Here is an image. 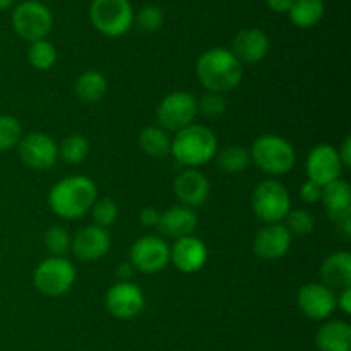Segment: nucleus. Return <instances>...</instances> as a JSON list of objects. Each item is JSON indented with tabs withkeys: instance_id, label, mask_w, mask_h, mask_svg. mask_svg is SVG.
I'll return each mask as SVG.
<instances>
[{
	"instance_id": "36",
	"label": "nucleus",
	"mask_w": 351,
	"mask_h": 351,
	"mask_svg": "<svg viewBox=\"0 0 351 351\" xmlns=\"http://www.w3.org/2000/svg\"><path fill=\"white\" fill-rule=\"evenodd\" d=\"M300 199L305 204H319L322 201V187L315 182L305 180L300 187Z\"/></svg>"
},
{
	"instance_id": "14",
	"label": "nucleus",
	"mask_w": 351,
	"mask_h": 351,
	"mask_svg": "<svg viewBox=\"0 0 351 351\" xmlns=\"http://www.w3.org/2000/svg\"><path fill=\"white\" fill-rule=\"evenodd\" d=\"M297 305L311 321H328L336 312V291L321 281L307 283L298 290Z\"/></svg>"
},
{
	"instance_id": "28",
	"label": "nucleus",
	"mask_w": 351,
	"mask_h": 351,
	"mask_svg": "<svg viewBox=\"0 0 351 351\" xmlns=\"http://www.w3.org/2000/svg\"><path fill=\"white\" fill-rule=\"evenodd\" d=\"M91 153V144L88 137L82 134H69L58 144V160H64L67 165H81L88 160Z\"/></svg>"
},
{
	"instance_id": "39",
	"label": "nucleus",
	"mask_w": 351,
	"mask_h": 351,
	"mask_svg": "<svg viewBox=\"0 0 351 351\" xmlns=\"http://www.w3.org/2000/svg\"><path fill=\"white\" fill-rule=\"evenodd\" d=\"M336 149H338L343 168L348 170V168H351V137L346 136L345 139H343V143L339 144V147H336Z\"/></svg>"
},
{
	"instance_id": "18",
	"label": "nucleus",
	"mask_w": 351,
	"mask_h": 351,
	"mask_svg": "<svg viewBox=\"0 0 351 351\" xmlns=\"http://www.w3.org/2000/svg\"><path fill=\"white\" fill-rule=\"evenodd\" d=\"M173 192L182 206L197 209L206 204L211 194V184L199 168H185L173 182Z\"/></svg>"
},
{
	"instance_id": "2",
	"label": "nucleus",
	"mask_w": 351,
	"mask_h": 351,
	"mask_svg": "<svg viewBox=\"0 0 351 351\" xmlns=\"http://www.w3.org/2000/svg\"><path fill=\"white\" fill-rule=\"evenodd\" d=\"M98 199V187L84 175H71L58 180L48 192V206L64 219L82 218Z\"/></svg>"
},
{
	"instance_id": "23",
	"label": "nucleus",
	"mask_w": 351,
	"mask_h": 351,
	"mask_svg": "<svg viewBox=\"0 0 351 351\" xmlns=\"http://www.w3.org/2000/svg\"><path fill=\"white\" fill-rule=\"evenodd\" d=\"M319 351H351V326L345 321H328L317 329Z\"/></svg>"
},
{
	"instance_id": "35",
	"label": "nucleus",
	"mask_w": 351,
	"mask_h": 351,
	"mask_svg": "<svg viewBox=\"0 0 351 351\" xmlns=\"http://www.w3.org/2000/svg\"><path fill=\"white\" fill-rule=\"evenodd\" d=\"M226 106L228 103H226L225 95H219V93L206 91L201 98H197V112L206 119H219L226 112Z\"/></svg>"
},
{
	"instance_id": "13",
	"label": "nucleus",
	"mask_w": 351,
	"mask_h": 351,
	"mask_svg": "<svg viewBox=\"0 0 351 351\" xmlns=\"http://www.w3.org/2000/svg\"><path fill=\"white\" fill-rule=\"evenodd\" d=\"M343 165L339 160L338 149L332 144L321 143L311 149L305 160V175L307 180L315 182L321 187L341 178Z\"/></svg>"
},
{
	"instance_id": "12",
	"label": "nucleus",
	"mask_w": 351,
	"mask_h": 351,
	"mask_svg": "<svg viewBox=\"0 0 351 351\" xmlns=\"http://www.w3.org/2000/svg\"><path fill=\"white\" fill-rule=\"evenodd\" d=\"M146 297L139 285L134 281H117L105 295V307L110 314L120 321H129L143 312Z\"/></svg>"
},
{
	"instance_id": "44",
	"label": "nucleus",
	"mask_w": 351,
	"mask_h": 351,
	"mask_svg": "<svg viewBox=\"0 0 351 351\" xmlns=\"http://www.w3.org/2000/svg\"><path fill=\"white\" fill-rule=\"evenodd\" d=\"M0 58H2V48H0Z\"/></svg>"
},
{
	"instance_id": "15",
	"label": "nucleus",
	"mask_w": 351,
	"mask_h": 351,
	"mask_svg": "<svg viewBox=\"0 0 351 351\" xmlns=\"http://www.w3.org/2000/svg\"><path fill=\"white\" fill-rule=\"evenodd\" d=\"M209 249L202 239L195 235L175 240L170 245V263L184 274H195L208 264Z\"/></svg>"
},
{
	"instance_id": "17",
	"label": "nucleus",
	"mask_w": 351,
	"mask_h": 351,
	"mask_svg": "<svg viewBox=\"0 0 351 351\" xmlns=\"http://www.w3.org/2000/svg\"><path fill=\"white\" fill-rule=\"evenodd\" d=\"M293 237L283 223L264 225L254 237V254L263 261L283 259L291 249Z\"/></svg>"
},
{
	"instance_id": "9",
	"label": "nucleus",
	"mask_w": 351,
	"mask_h": 351,
	"mask_svg": "<svg viewBox=\"0 0 351 351\" xmlns=\"http://www.w3.org/2000/svg\"><path fill=\"white\" fill-rule=\"evenodd\" d=\"M197 115V98L189 91L168 93L156 108L158 125L173 134L195 123Z\"/></svg>"
},
{
	"instance_id": "31",
	"label": "nucleus",
	"mask_w": 351,
	"mask_h": 351,
	"mask_svg": "<svg viewBox=\"0 0 351 351\" xmlns=\"http://www.w3.org/2000/svg\"><path fill=\"white\" fill-rule=\"evenodd\" d=\"M71 242L72 237L64 226H50V228L45 232L43 243L47 252L50 254V257H65L71 252Z\"/></svg>"
},
{
	"instance_id": "22",
	"label": "nucleus",
	"mask_w": 351,
	"mask_h": 351,
	"mask_svg": "<svg viewBox=\"0 0 351 351\" xmlns=\"http://www.w3.org/2000/svg\"><path fill=\"white\" fill-rule=\"evenodd\" d=\"M322 204L332 223L351 215V187L346 180L338 178L322 187Z\"/></svg>"
},
{
	"instance_id": "5",
	"label": "nucleus",
	"mask_w": 351,
	"mask_h": 351,
	"mask_svg": "<svg viewBox=\"0 0 351 351\" xmlns=\"http://www.w3.org/2000/svg\"><path fill=\"white\" fill-rule=\"evenodd\" d=\"M134 10L130 0H93L89 19L93 27L103 36H125L134 26Z\"/></svg>"
},
{
	"instance_id": "32",
	"label": "nucleus",
	"mask_w": 351,
	"mask_h": 351,
	"mask_svg": "<svg viewBox=\"0 0 351 351\" xmlns=\"http://www.w3.org/2000/svg\"><path fill=\"white\" fill-rule=\"evenodd\" d=\"M23 125L14 115H0V153L16 149L23 139Z\"/></svg>"
},
{
	"instance_id": "4",
	"label": "nucleus",
	"mask_w": 351,
	"mask_h": 351,
	"mask_svg": "<svg viewBox=\"0 0 351 351\" xmlns=\"http://www.w3.org/2000/svg\"><path fill=\"white\" fill-rule=\"evenodd\" d=\"M250 161L271 177H281L293 170L297 163V151L293 144L278 134H263L249 149Z\"/></svg>"
},
{
	"instance_id": "11",
	"label": "nucleus",
	"mask_w": 351,
	"mask_h": 351,
	"mask_svg": "<svg viewBox=\"0 0 351 351\" xmlns=\"http://www.w3.org/2000/svg\"><path fill=\"white\" fill-rule=\"evenodd\" d=\"M19 160L33 170H50L58 161V144L45 132H29L17 144Z\"/></svg>"
},
{
	"instance_id": "41",
	"label": "nucleus",
	"mask_w": 351,
	"mask_h": 351,
	"mask_svg": "<svg viewBox=\"0 0 351 351\" xmlns=\"http://www.w3.org/2000/svg\"><path fill=\"white\" fill-rule=\"evenodd\" d=\"M293 0H266V5L276 14H288Z\"/></svg>"
},
{
	"instance_id": "10",
	"label": "nucleus",
	"mask_w": 351,
	"mask_h": 351,
	"mask_svg": "<svg viewBox=\"0 0 351 351\" xmlns=\"http://www.w3.org/2000/svg\"><path fill=\"white\" fill-rule=\"evenodd\" d=\"M129 263L137 273L156 274L170 264V245L158 235H144L129 250Z\"/></svg>"
},
{
	"instance_id": "40",
	"label": "nucleus",
	"mask_w": 351,
	"mask_h": 351,
	"mask_svg": "<svg viewBox=\"0 0 351 351\" xmlns=\"http://www.w3.org/2000/svg\"><path fill=\"white\" fill-rule=\"evenodd\" d=\"M134 273H136V269H134L129 261L119 264V267H117V278H119V281H132Z\"/></svg>"
},
{
	"instance_id": "43",
	"label": "nucleus",
	"mask_w": 351,
	"mask_h": 351,
	"mask_svg": "<svg viewBox=\"0 0 351 351\" xmlns=\"http://www.w3.org/2000/svg\"><path fill=\"white\" fill-rule=\"evenodd\" d=\"M14 5H16V0H0V12H5Z\"/></svg>"
},
{
	"instance_id": "20",
	"label": "nucleus",
	"mask_w": 351,
	"mask_h": 351,
	"mask_svg": "<svg viewBox=\"0 0 351 351\" xmlns=\"http://www.w3.org/2000/svg\"><path fill=\"white\" fill-rule=\"evenodd\" d=\"M197 226L199 218L195 209H191L182 204H175L161 213L156 228L167 239L178 240L184 239V237L194 235Z\"/></svg>"
},
{
	"instance_id": "19",
	"label": "nucleus",
	"mask_w": 351,
	"mask_h": 351,
	"mask_svg": "<svg viewBox=\"0 0 351 351\" xmlns=\"http://www.w3.org/2000/svg\"><path fill=\"white\" fill-rule=\"evenodd\" d=\"M271 48L269 36L259 27H245L233 38L230 50L242 64H259L267 57Z\"/></svg>"
},
{
	"instance_id": "26",
	"label": "nucleus",
	"mask_w": 351,
	"mask_h": 351,
	"mask_svg": "<svg viewBox=\"0 0 351 351\" xmlns=\"http://www.w3.org/2000/svg\"><path fill=\"white\" fill-rule=\"evenodd\" d=\"M108 91V79L99 71H86L75 79L74 93L86 103H96Z\"/></svg>"
},
{
	"instance_id": "7",
	"label": "nucleus",
	"mask_w": 351,
	"mask_h": 351,
	"mask_svg": "<svg viewBox=\"0 0 351 351\" xmlns=\"http://www.w3.org/2000/svg\"><path fill=\"white\" fill-rule=\"evenodd\" d=\"M10 21L17 36L27 43L47 40L53 29V12L40 0H24L17 3Z\"/></svg>"
},
{
	"instance_id": "42",
	"label": "nucleus",
	"mask_w": 351,
	"mask_h": 351,
	"mask_svg": "<svg viewBox=\"0 0 351 351\" xmlns=\"http://www.w3.org/2000/svg\"><path fill=\"white\" fill-rule=\"evenodd\" d=\"M335 225H336V230H338L339 235H341L343 239L348 240L351 237V215L345 216V218H341L339 221H336Z\"/></svg>"
},
{
	"instance_id": "29",
	"label": "nucleus",
	"mask_w": 351,
	"mask_h": 351,
	"mask_svg": "<svg viewBox=\"0 0 351 351\" xmlns=\"http://www.w3.org/2000/svg\"><path fill=\"white\" fill-rule=\"evenodd\" d=\"M58 60V51L50 40H40L29 43L27 62L38 72H47L55 67Z\"/></svg>"
},
{
	"instance_id": "30",
	"label": "nucleus",
	"mask_w": 351,
	"mask_h": 351,
	"mask_svg": "<svg viewBox=\"0 0 351 351\" xmlns=\"http://www.w3.org/2000/svg\"><path fill=\"white\" fill-rule=\"evenodd\" d=\"M283 225L290 232L291 237H311L315 230V216L308 209H290L285 218Z\"/></svg>"
},
{
	"instance_id": "25",
	"label": "nucleus",
	"mask_w": 351,
	"mask_h": 351,
	"mask_svg": "<svg viewBox=\"0 0 351 351\" xmlns=\"http://www.w3.org/2000/svg\"><path fill=\"white\" fill-rule=\"evenodd\" d=\"M139 149L146 156L151 158H165L170 154L171 149V136L160 125L144 127L137 137Z\"/></svg>"
},
{
	"instance_id": "8",
	"label": "nucleus",
	"mask_w": 351,
	"mask_h": 351,
	"mask_svg": "<svg viewBox=\"0 0 351 351\" xmlns=\"http://www.w3.org/2000/svg\"><path fill=\"white\" fill-rule=\"evenodd\" d=\"M75 280V266L67 257H47L33 273L34 288L45 297H62L69 293Z\"/></svg>"
},
{
	"instance_id": "37",
	"label": "nucleus",
	"mask_w": 351,
	"mask_h": 351,
	"mask_svg": "<svg viewBox=\"0 0 351 351\" xmlns=\"http://www.w3.org/2000/svg\"><path fill=\"white\" fill-rule=\"evenodd\" d=\"M160 215L156 208L153 206H147V208H143L139 213V223L144 226V228H156L158 221H160Z\"/></svg>"
},
{
	"instance_id": "34",
	"label": "nucleus",
	"mask_w": 351,
	"mask_h": 351,
	"mask_svg": "<svg viewBox=\"0 0 351 351\" xmlns=\"http://www.w3.org/2000/svg\"><path fill=\"white\" fill-rule=\"evenodd\" d=\"M91 218L93 225L99 226V228L108 230V226H112L113 223L119 219V204L113 201L112 197H103L96 199V202L91 208Z\"/></svg>"
},
{
	"instance_id": "16",
	"label": "nucleus",
	"mask_w": 351,
	"mask_h": 351,
	"mask_svg": "<svg viewBox=\"0 0 351 351\" xmlns=\"http://www.w3.org/2000/svg\"><path fill=\"white\" fill-rule=\"evenodd\" d=\"M112 249V237L105 228L88 225L79 230L71 242V252L82 263H95L105 257Z\"/></svg>"
},
{
	"instance_id": "33",
	"label": "nucleus",
	"mask_w": 351,
	"mask_h": 351,
	"mask_svg": "<svg viewBox=\"0 0 351 351\" xmlns=\"http://www.w3.org/2000/svg\"><path fill=\"white\" fill-rule=\"evenodd\" d=\"M165 23V14L154 3H147L143 5L136 14H134V26L141 31V33H156L161 29Z\"/></svg>"
},
{
	"instance_id": "38",
	"label": "nucleus",
	"mask_w": 351,
	"mask_h": 351,
	"mask_svg": "<svg viewBox=\"0 0 351 351\" xmlns=\"http://www.w3.org/2000/svg\"><path fill=\"white\" fill-rule=\"evenodd\" d=\"M336 308H339L345 315H351V287L338 291V295H336Z\"/></svg>"
},
{
	"instance_id": "1",
	"label": "nucleus",
	"mask_w": 351,
	"mask_h": 351,
	"mask_svg": "<svg viewBox=\"0 0 351 351\" xmlns=\"http://www.w3.org/2000/svg\"><path fill=\"white\" fill-rule=\"evenodd\" d=\"M195 75L206 91L226 93L240 86L243 79V64L230 48L215 47L201 53L195 62Z\"/></svg>"
},
{
	"instance_id": "21",
	"label": "nucleus",
	"mask_w": 351,
	"mask_h": 351,
	"mask_svg": "<svg viewBox=\"0 0 351 351\" xmlns=\"http://www.w3.org/2000/svg\"><path fill=\"white\" fill-rule=\"evenodd\" d=\"M321 283L335 291L351 287V254L348 250H336L322 261Z\"/></svg>"
},
{
	"instance_id": "24",
	"label": "nucleus",
	"mask_w": 351,
	"mask_h": 351,
	"mask_svg": "<svg viewBox=\"0 0 351 351\" xmlns=\"http://www.w3.org/2000/svg\"><path fill=\"white\" fill-rule=\"evenodd\" d=\"M326 14V2L324 0H293L288 17L293 26L300 29H308L314 27L324 19Z\"/></svg>"
},
{
	"instance_id": "27",
	"label": "nucleus",
	"mask_w": 351,
	"mask_h": 351,
	"mask_svg": "<svg viewBox=\"0 0 351 351\" xmlns=\"http://www.w3.org/2000/svg\"><path fill=\"white\" fill-rule=\"evenodd\" d=\"M216 165H218L219 170L223 173L235 175L240 173V171L247 170L249 165L252 163L250 161V153L247 147L239 146V144H232V146H226L218 149L216 153Z\"/></svg>"
},
{
	"instance_id": "6",
	"label": "nucleus",
	"mask_w": 351,
	"mask_h": 351,
	"mask_svg": "<svg viewBox=\"0 0 351 351\" xmlns=\"http://www.w3.org/2000/svg\"><path fill=\"white\" fill-rule=\"evenodd\" d=\"M250 206L256 218L266 225L283 223L291 209V195L283 182L267 178L254 189Z\"/></svg>"
},
{
	"instance_id": "3",
	"label": "nucleus",
	"mask_w": 351,
	"mask_h": 351,
	"mask_svg": "<svg viewBox=\"0 0 351 351\" xmlns=\"http://www.w3.org/2000/svg\"><path fill=\"white\" fill-rule=\"evenodd\" d=\"M218 149L215 132L201 123H192L171 137L170 154L185 168H201L215 160Z\"/></svg>"
}]
</instances>
